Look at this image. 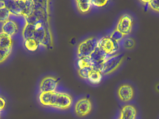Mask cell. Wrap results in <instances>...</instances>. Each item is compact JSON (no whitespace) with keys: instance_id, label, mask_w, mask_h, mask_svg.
I'll list each match as a JSON object with an SVG mask.
<instances>
[{"instance_id":"6da1fadb","label":"cell","mask_w":159,"mask_h":119,"mask_svg":"<svg viewBox=\"0 0 159 119\" xmlns=\"http://www.w3.org/2000/svg\"><path fill=\"white\" fill-rule=\"evenodd\" d=\"M39 103L45 107L65 110L71 107L73 98L69 94L56 91L51 92L40 93Z\"/></svg>"},{"instance_id":"7a4b0ae2","label":"cell","mask_w":159,"mask_h":119,"mask_svg":"<svg viewBox=\"0 0 159 119\" xmlns=\"http://www.w3.org/2000/svg\"><path fill=\"white\" fill-rule=\"evenodd\" d=\"M3 5L8 8L12 15L22 16L24 17L30 16L35 8V3L33 1H2Z\"/></svg>"},{"instance_id":"3957f363","label":"cell","mask_w":159,"mask_h":119,"mask_svg":"<svg viewBox=\"0 0 159 119\" xmlns=\"http://www.w3.org/2000/svg\"><path fill=\"white\" fill-rule=\"evenodd\" d=\"M124 57V54H117L107 59L101 71L103 75H110L116 71L122 63Z\"/></svg>"},{"instance_id":"277c9868","label":"cell","mask_w":159,"mask_h":119,"mask_svg":"<svg viewBox=\"0 0 159 119\" xmlns=\"http://www.w3.org/2000/svg\"><path fill=\"white\" fill-rule=\"evenodd\" d=\"M98 41L95 37H90L81 42L77 48V56L79 58L89 57L96 49Z\"/></svg>"},{"instance_id":"5b68a950","label":"cell","mask_w":159,"mask_h":119,"mask_svg":"<svg viewBox=\"0 0 159 119\" xmlns=\"http://www.w3.org/2000/svg\"><path fill=\"white\" fill-rule=\"evenodd\" d=\"M91 101L87 97L80 98L75 104L74 111L77 117L82 118L90 114L92 110Z\"/></svg>"},{"instance_id":"8992f818","label":"cell","mask_w":159,"mask_h":119,"mask_svg":"<svg viewBox=\"0 0 159 119\" xmlns=\"http://www.w3.org/2000/svg\"><path fill=\"white\" fill-rule=\"evenodd\" d=\"M107 55L97 45L96 49L89 57L91 61L92 67L93 69H96L101 72L104 63L107 59Z\"/></svg>"},{"instance_id":"52a82bcc","label":"cell","mask_w":159,"mask_h":119,"mask_svg":"<svg viewBox=\"0 0 159 119\" xmlns=\"http://www.w3.org/2000/svg\"><path fill=\"white\" fill-rule=\"evenodd\" d=\"M98 46L107 55L114 54L119 49L118 43L109 36L103 37L98 42Z\"/></svg>"},{"instance_id":"ba28073f","label":"cell","mask_w":159,"mask_h":119,"mask_svg":"<svg viewBox=\"0 0 159 119\" xmlns=\"http://www.w3.org/2000/svg\"><path fill=\"white\" fill-rule=\"evenodd\" d=\"M117 95L120 101L128 103L132 101L134 97V89L128 83L121 84L118 89Z\"/></svg>"},{"instance_id":"9c48e42d","label":"cell","mask_w":159,"mask_h":119,"mask_svg":"<svg viewBox=\"0 0 159 119\" xmlns=\"http://www.w3.org/2000/svg\"><path fill=\"white\" fill-rule=\"evenodd\" d=\"M133 22V19L130 15L124 14L120 19L116 29L124 35H127L131 32Z\"/></svg>"},{"instance_id":"30bf717a","label":"cell","mask_w":159,"mask_h":119,"mask_svg":"<svg viewBox=\"0 0 159 119\" xmlns=\"http://www.w3.org/2000/svg\"><path fill=\"white\" fill-rule=\"evenodd\" d=\"M58 81L53 76H47L44 78L40 82L39 90L40 93L51 92L57 90Z\"/></svg>"},{"instance_id":"8fae6325","label":"cell","mask_w":159,"mask_h":119,"mask_svg":"<svg viewBox=\"0 0 159 119\" xmlns=\"http://www.w3.org/2000/svg\"><path fill=\"white\" fill-rule=\"evenodd\" d=\"M137 111L132 105H126L122 108L120 111L119 118L121 119H136Z\"/></svg>"},{"instance_id":"7c38bea8","label":"cell","mask_w":159,"mask_h":119,"mask_svg":"<svg viewBox=\"0 0 159 119\" xmlns=\"http://www.w3.org/2000/svg\"><path fill=\"white\" fill-rule=\"evenodd\" d=\"M35 30L33 38L37 40L40 43H43L46 38V32L43 25V20L39 21L34 24Z\"/></svg>"},{"instance_id":"4fadbf2b","label":"cell","mask_w":159,"mask_h":119,"mask_svg":"<svg viewBox=\"0 0 159 119\" xmlns=\"http://www.w3.org/2000/svg\"><path fill=\"white\" fill-rule=\"evenodd\" d=\"M18 30V28L16 23L15 21L10 20H8L7 21L4 22L3 25L2 27V32L8 34L11 37L16 33Z\"/></svg>"},{"instance_id":"5bb4252c","label":"cell","mask_w":159,"mask_h":119,"mask_svg":"<svg viewBox=\"0 0 159 119\" xmlns=\"http://www.w3.org/2000/svg\"><path fill=\"white\" fill-rule=\"evenodd\" d=\"M11 37L5 33H0V47L5 49H12Z\"/></svg>"},{"instance_id":"9a60e30c","label":"cell","mask_w":159,"mask_h":119,"mask_svg":"<svg viewBox=\"0 0 159 119\" xmlns=\"http://www.w3.org/2000/svg\"><path fill=\"white\" fill-rule=\"evenodd\" d=\"M75 2L79 12L82 14H85L89 12L93 5L91 1L89 0L75 1Z\"/></svg>"},{"instance_id":"2e32d148","label":"cell","mask_w":159,"mask_h":119,"mask_svg":"<svg viewBox=\"0 0 159 119\" xmlns=\"http://www.w3.org/2000/svg\"><path fill=\"white\" fill-rule=\"evenodd\" d=\"M103 74L101 71L93 69L88 80L93 84H98L102 80Z\"/></svg>"},{"instance_id":"e0dca14e","label":"cell","mask_w":159,"mask_h":119,"mask_svg":"<svg viewBox=\"0 0 159 119\" xmlns=\"http://www.w3.org/2000/svg\"><path fill=\"white\" fill-rule=\"evenodd\" d=\"M35 30V26L34 24L27 23L22 30V36L24 40L33 38Z\"/></svg>"},{"instance_id":"ac0fdd59","label":"cell","mask_w":159,"mask_h":119,"mask_svg":"<svg viewBox=\"0 0 159 119\" xmlns=\"http://www.w3.org/2000/svg\"><path fill=\"white\" fill-rule=\"evenodd\" d=\"M40 43L34 38H29L26 39L24 42L25 48L29 51L34 52L38 49Z\"/></svg>"},{"instance_id":"d6986e66","label":"cell","mask_w":159,"mask_h":119,"mask_svg":"<svg viewBox=\"0 0 159 119\" xmlns=\"http://www.w3.org/2000/svg\"><path fill=\"white\" fill-rule=\"evenodd\" d=\"M11 14L8 8L4 6L0 7V22H5L9 20Z\"/></svg>"},{"instance_id":"ffe728a7","label":"cell","mask_w":159,"mask_h":119,"mask_svg":"<svg viewBox=\"0 0 159 119\" xmlns=\"http://www.w3.org/2000/svg\"><path fill=\"white\" fill-rule=\"evenodd\" d=\"M77 65L79 69L86 67H91L92 66V62L89 57H84L79 59Z\"/></svg>"},{"instance_id":"44dd1931","label":"cell","mask_w":159,"mask_h":119,"mask_svg":"<svg viewBox=\"0 0 159 119\" xmlns=\"http://www.w3.org/2000/svg\"><path fill=\"white\" fill-rule=\"evenodd\" d=\"M93 68L91 67H86L84 68H80L78 70V73L79 76L81 78L83 79L88 80L89 76L91 73Z\"/></svg>"},{"instance_id":"7402d4cb","label":"cell","mask_w":159,"mask_h":119,"mask_svg":"<svg viewBox=\"0 0 159 119\" xmlns=\"http://www.w3.org/2000/svg\"><path fill=\"white\" fill-rule=\"evenodd\" d=\"M135 40L132 37H128L124 39L123 43V46L125 49H131L134 47L135 45Z\"/></svg>"},{"instance_id":"603a6c76","label":"cell","mask_w":159,"mask_h":119,"mask_svg":"<svg viewBox=\"0 0 159 119\" xmlns=\"http://www.w3.org/2000/svg\"><path fill=\"white\" fill-rule=\"evenodd\" d=\"M11 49H5L0 47V63L4 62L11 54Z\"/></svg>"},{"instance_id":"cb8c5ba5","label":"cell","mask_w":159,"mask_h":119,"mask_svg":"<svg viewBox=\"0 0 159 119\" xmlns=\"http://www.w3.org/2000/svg\"><path fill=\"white\" fill-rule=\"evenodd\" d=\"M124 34L120 32V31L117 30L116 29L113 31V32L111 34L110 37L112 39L116 41V42L118 43L120 40H122V38L125 36Z\"/></svg>"},{"instance_id":"d4e9b609","label":"cell","mask_w":159,"mask_h":119,"mask_svg":"<svg viewBox=\"0 0 159 119\" xmlns=\"http://www.w3.org/2000/svg\"><path fill=\"white\" fill-rule=\"evenodd\" d=\"M148 4L153 10L159 12V0L150 1Z\"/></svg>"},{"instance_id":"484cf974","label":"cell","mask_w":159,"mask_h":119,"mask_svg":"<svg viewBox=\"0 0 159 119\" xmlns=\"http://www.w3.org/2000/svg\"><path fill=\"white\" fill-rule=\"evenodd\" d=\"M93 5L97 7H102L107 4L108 1H91Z\"/></svg>"},{"instance_id":"4316f807","label":"cell","mask_w":159,"mask_h":119,"mask_svg":"<svg viewBox=\"0 0 159 119\" xmlns=\"http://www.w3.org/2000/svg\"><path fill=\"white\" fill-rule=\"evenodd\" d=\"M6 100L4 97L0 96V112H2V111L4 109L6 106Z\"/></svg>"},{"instance_id":"83f0119b","label":"cell","mask_w":159,"mask_h":119,"mask_svg":"<svg viewBox=\"0 0 159 119\" xmlns=\"http://www.w3.org/2000/svg\"><path fill=\"white\" fill-rule=\"evenodd\" d=\"M156 90L159 92V83L157 84L156 86Z\"/></svg>"},{"instance_id":"f1b7e54d","label":"cell","mask_w":159,"mask_h":119,"mask_svg":"<svg viewBox=\"0 0 159 119\" xmlns=\"http://www.w3.org/2000/svg\"><path fill=\"white\" fill-rule=\"evenodd\" d=\"M1 112H0V117H1Z\"/></svg>"},{"instance_id":"f546056e","label":"cell","mask_w":159,"mask_h":119,"mask_svg":"<svg viewBox=\"0 0 159 119\" xmlns=\"http://www.w3.org/2000/svg\"><path fill=\"white\" fill-rule=\"evenodd\" d=\"M117 119H120V118L119 117Z\"/></svg>"}]
</instances>
